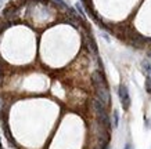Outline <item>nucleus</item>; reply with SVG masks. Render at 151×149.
<instances>
[{
    "label": "nucleus",
    "instance_id": "obj_9",
    "mask_svg": "<svg viewBox=\"0 0 151 149\" xmlns=\"http://www.w3.org/2000/svg\"><path fill=\"white\" fill-rule=\"evenodd\" d=\"M144 87H146L147 94H151V77L146 76V81H144Z\"/></svg>",
    "mask_w": 151,
    "mask_h": 149
},
{
    "label": "nucleus",
    "instance_id": "obj_6",
    "mask_svg": "<svg viewBox=\"0 0 151 149\" xmlns=\"http://www.w3.org/2000/svg\"><path fill=\"white\" fill-rule=\"evenodd\" d=\"M3 17L6 18V21H13V19H17L18 17V9L14 7V6H9L6 7L4 11H3Z\"/></svg>",
    "mask_w": 151,
    "mask_h": 149
},
{
    "label": "nucleus",
    "instance_id": "obj_16",
    "mask_svg": "<svg viewBox=\"0 0 151 149\" xmlns=\"http://www.w3.org/2000/svg\"><path fill=\"white\" fill-rule=\"evenodd\" d=\"M0 149H3V148H1V144H0Z\"/></svg>",
    "mask_w": 151,
    "mask_h": 149
},
{
    "label": "nucleus",
    "instance_id": "obj_7",
    "mask_svg": "<svg viewBox=\"0 0 151 149\" xmlns=\"http://www.w3.org/2000/svg\"><path fill=\"white\" fill-rule=\"evenodd\" d=\"M140 68H142V71L144 72V75L146 76H150L151 77V61L148 58L143 59L142 63H140Z\"/></svg>",
    "mask_w": 151,
    "mask_h": 149
},
{
    "label": "nucleus",
    "instance_id": "obj_5",
    "mask_svg": "<svg viewBox=\"0 0 151 149\" xmlns=\"http://www.w3.org/2000/svg\"><path fill=\"white\" fill-rule=\"evenodd\" d=\"M83 44H85V47H86V50L89 53H92L93 55L97 57V46H96V43H94V40H93V37L90 36V35H87V36L83 37Z\"/></svg>",
    "mask_w": 151,
    "mask_h": 149
},
{
    "label": "nucleus",
    "instance_id": "obj_4",
    "mask_svg": "<svg viewBox=\"0 0 151 149\" xmlns=\"http://www.w3.org/2000/svg\"><path fill=\"white\" fill-rule=\"evenodd\" d=\"M89 106H90V109H92V112L94 113V116L108 112V108H107L104 104H101L96 97H92V98L89 99Z\"/></svg>",
    "mask_w": 151,
    "mask_h": 149
},
{
    "label": "nucleus",
    "instance_id": "obj_11",
    "mask_svg": "<svg viewBox=\"0 0 151 149\" xmlns=\"http://www.w3.org/2000/svg\"><path fill=\"white\" fill-rule=\"evenodd\" d=\"M53 1H54V3H57V4H58L60 7H63L64 10L68 9V6L65 4V1H64V0H53Z\"/></svg>",
    "mask_w": 151,
    "mask_h": 149
},
{
    "label": "nucleus",
    "instance_id": "obj_1",
    "mask_svg": "<svg viewBox=\"0 0 151 149\" xmlns=\"http://www.w3.org/2000/svg\"><path fill=\"white\" fill-rule=\"evenodd\" d=\"M94 97L100 101L101 104H104L107 108L111 106V93L108 90V86L94 88Z\"/></svg>",
    "mask_w": 151,
    "mask_h": 149
},
{
    "label": "nucleus",
    "instance_id": "obj_15",
    "mask_svg": "<svg viewBox=\"0 0 151 149\" xmlns=\"http://www.w3.org/2000/svg\"><path fill=\"white\" fill-rule=\"evenodd\" d=\"M147 58L151 59V51H148V54H147Z\"/></svg>",
    "mask_w": 151,
    "mask_h": 149
},
{
    "label": "nucleus",
    "instance_id": "obj_2",
    "mask_svg": "<svg viewBox=\"0 0 151 149\" xmlns=\"http://www.w3.org/2000/svg\"><path fill=\"white\" fill-rule=\"evenodd\" d=\"M118 97H119V101H121V105H122V109L124 111H129V108H130V94H129L128 86L119 84Z\"/></svg>",
    "mask_w": 151,
    "mask_h": 149
},
{
    "label": "nucleus",
    "instance_id": "obj_14",
    "mask_svg": "<svg viewBox=\"0 0 151 149\" xmlns=\"http://www.w3.org/2000/svg\"><path fill=\"white\" fill-rule=\"evenodd\" d=\"M101 36L104 37V39H105V40H107V41H110V40H111V39H110V36H108V35H107V33H104V32H103V33H101Z\"/></svg>",
    "mask_w": 151,
    "mask_h": 149
},
{
    "label": "nucleus",
    "instance_id": "obj_3",
    "mask_svg": "<svg viewBox=\"0 0 151 149\" xmlns=\"http://www.w3.org/2000/svg\"><path fill=\"white\" fill-rule=\"evenodd\" d=\"M92 84L94 88H99V87H105L107 86V80H105V75L101 69H97L92 73Z\"/></svg>",
    "mask_w": 151,
    "mask_h": 149
},
{
    "label": "nucleus",
    "instance_id": "obj_12",
    "mask_svg": "<svg viewBox=\"0 0 151 149\" xmlns=\"http://www.w3.org/2000/svg\"><path fill=\"white\" fill-rule=\"evenodd\" d=\"M124 149H134V148H133L132 142H126V144H125V146H124Z\"/></svg>",
    "mask_w": 151,
    "mask_h": 149
},
{
    "label": "nucleus",
    "instance_id": "obj_13",
    "mask_svg": "<svg viewBox=\"0 0 151 149\" xmlns=\"http://www.w3.org/2000/svg\"><path fill=\"white\" fill-rule=\"evenodd\" d=\"M146 128H151V119H146Z\"/></svg>",
    "mask_w": 151,
    "mask_h": 149
},
{
    "label": "nucleus",
    "instance_id": "obj_8",
    "mask_svg": "<svg viewBox=\"0 0 151 149\" xmlns=\"http://www.w3.org/2000/svg\"><path fill=\"white\" fill-rule=\"evenodd\" d=\"M111 123H112V127H118L119 126V112L118 111H112Z\"/></svg>",
    "mask_w": 151,
    "mask_h": 149
},
{
    "label": "nucleus",
    "instance_id": "obj_10",
    "mask_svg": "<svg viewBox=\"0 0 151 149\" xmlns=\"http://www.w3.org/2000/svg\"><path fill=\"white\" fill-rule=\"evenodd\" d=\"M75 7H76V10H78V13L81 14V17H82L83 19H85V11H83V9H82V4L76 3V4H75Z\"/></svg>",
    "mask_w": 151,
    "mask_h": 149
}]
</instances>
